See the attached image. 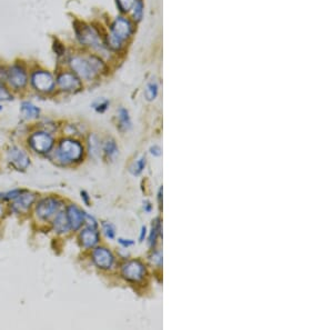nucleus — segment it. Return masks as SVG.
<instances>
[{
  "instance_id": "72a5a7b5",
  "label": "nucleus",
  "mask_w": 333,
  "mask_h": 330,
  "mask_svg": "<svg viewBox=\"0 0 333 330\" xmlns=\"http://www.w3.org/2000/svg\"><path fill=\"white\" fill-rule=\"evenodd\" d=\"M81 198L83 199L84 202H86V205L89 206V197L86 191H81Z\"/></svg>"
},
{
  "instance_id": "e433bc0d",
  "label": "nucleus",
  "mask_w": 333,
  "mask_h": 330,
  "mask_svg": "<svg viewBox=\"0 0 333 330\" xmlns=\"http://www.w3.org/2000/svg\"><path fill=\"white\" fill-rule=\"evenodd\" d=\"M3 109V107H2V106H0V110H2Z\"/></svg>"
},
{
  "instance_id": "20e7f679",
  "label": "nucleus",
  "mask_w": 333,
  "mask_h": 330,
  "mask_svg": "<svg viewBox=\"0 0 333 330\" xmlns=\"http://www.w3.org/2000/svg\"><path fill=\"white\" fill-rule=\"evenodd\" d=\"M76 33L79 41L83 46H88L91 48H101L102 41L100 38L98 30L92 26L81 25V27L76 28Z\"/></svg>"
},
{
  "instance_id": "b1692460",
  "label": "nucleus",
  "mask_w": 333,
  "mask_h": 330,
  "mask_svg": "<svg viewBox=\"0 0 333 330\" xmlns=\"http://www.w3.org/2000/svg\"><path fill=\"white\" fill-rule=\"evenodd\" d=\"M99 141L98 138L92 135L89 137V150H90V155L96 156V153L99 152Z\"/></svg>"
},
{
  "instance_id": "a878e982",
  "label": "nucleus",
  "mask_w": 333,
  "mask_h": 330,
  "mask_svg": "<svg viewBox=\"0 0 333 330\" xmlns=\"http://www.w3.org/2000/svg\"><path fill=\"white\" fill-rule=\"evenodd\" d=\"M102 229L104 231V235L107 236L109 239H114L116 236V229L113 223L110 222H103L102 223Z\"/></svg>"
},
{
  "instance_id": "4be33fe9",
  "label": "nucleus",
  "mask_w": 333,
  "mask_h": 330,
  "mask_svg": "<svg viewBox=\"0 0 333 330\" xmlns=\"http://www.w3.org/2000/svg\"><path fill=\"white\" fill-rule=\"evenodd\" d=\"M145 95H146V98L149 101L155 100L157 98V95H158V85H157V82L152 81L150 84H148Z\"/></svg>"
},
{
  "instance_id": "2f4dec72",
  "label": "nucleus",
  "mask_w": 333,
  "mask_h": 330,
  "mask_svg": "<svg viewBox=\"0 0 333 330\" xmlns=\"http://www.w3.org/2000/svg\"><path fill=\"white\" fill-rule=\"evenodd\" d=\"M152 260H153V262H155L156 264L159 265V266L162 264V257H161V255H160L159 253H156L155 255H153V256H152Z\"/></svg>"
},
{
  "instance_id": "2eb2a0df",
  "label": "nucleus",
  "mask_w": 333,
  "mask_h": 330,
  "mask_svg": "<svg viewBox=\"0 0 333 330\" xmlns=\"http://www.w3.org/2000/svg\"><path fill=\"white\" fill-rule=\"evenodd\" d=\"M79 239L84 248H92L99 242V233L93 228L88 227L81 231Z\"/></svg>"
},
{
  "instance_id": "9b49d317",
  "label": "nucleus",
  "mask_w": 333,
  "mask_h": 330,
  "mask_svg": "<svg viewBox=\"0 0 333 330\" xmlns=\"http://www.w3.org/2000/svg\"><path fill=\"white\" fill-rule=\"evenodd\" d=\"M92 260L100 269H110L114 265V255L104 247H98L93 250Z\"/></svg>"
},
{
  "instance_id": "6e6552de",
  "label": "nucleus",
  "mask_w": 333,
  "mask_h": 330,
  "mask_svg": "<svg viewBox=\"0 0 333 330\" xmlns=\"http://www.w3.org/2000/svg\"><path fill=\"white\" fill-rule=\"evenodd\" d=\"M29 145L36 152L46 153L51 150L54 146V139L47 132L38 131L29 137Z\"/></svg>"
},
{
  "instance_id": "7ed1b4c3",
  "label": "nucleus",
  "mask_w": 333,
  "mask_h": 330,
  "mask_svg": "<svg viewBox=\"0 0 333 330\" xmlns=\"http://www.w3.org/2000/svg\"><path fill=\"white\" fill-rule=\"evenodd\" d=\"M83 156V148L80 142L72 139H63L58 148V157L66 163L77 162L81 160Z\"/></svg>"
},
{
  "instance_id": "cd10ccee",
  "label": "nucleus",
  "mask_w": 333,
  "mask_h": 330,
  "mask_svg": "<svg viewBox=\"0 0 333 330\" xmlns=\"http://www.w3.org/2000/svg\"><path fill=\"white\" fill-rule=\"evenodd\" d=\"M24 193V190H20V189H15L13 191H10V193H7L3 195L2 198L5 200H10V199H16L18 196H20L21 194Z\"/></svg>"
},
{
  "instance_id": "7c9ffc66",
  "label": "nucleus",
  "mask_w": 333,
  "mask_h": 330,
  "mask_svg": "<svg viewBox=\"0 0 333 330\" xmlns=\"http://www.w3.org/2000/svg\"><path fill=\"white\" fill-rule=\"evenodd\" d=\"M119 242L123 244L125 248H128L131 244H134V241L130 240V239H123V238H119Z\"/></svg>"
},
{
  "instance_id": "f3484780",
  "label": "nucleus",
  "mask_w": 333,
  "mask_h": 330,
  "mask_svg": "<svg viewBox=\"0 0 333 330\" xmlns=\"http://www.w3.org/2000/svg\"><path fill=\"white\" fill-rule=\"evenodd\" d=\"M20 110L21 114H23L25 118L27 119H35L40 114V109L37 107V106L29 103V101H24V103L21 104Z\"/></svg>"
},
{
  "instance_id": "412c9836",
  "label": "nucleus",
  "mask_w": 333,
  "mask_h": 330,
  "mask_svg": "<svg viewBox=\"0 0 333 330\" xmlns=\"http://www.w3.org/2000/svg\"><path fill=\"white\" fill-rule=\"evenodd\" d=\"M103 151L105 155H107V157L109 158H114L116 155H117L118 153V147L117 145H116V142L115 140H108L107 142L104 143V146H103Z\"/></svg>"
},
{
  "instance_id": "5701e85b",
  "label": "nucleus",
  "mask_w": 333,
  "mask_h": 330,
  "mask_svg": "<svg viewBox=\"0 0 333 330\" xmlns=\"http://www.w3.org/2000/svg\"><path fill=\"white\" fill-rule=\"evenodd\" d=\"M132 8H134V19L139 21L142 18V14H144V4H142L141 0H136Z\"/></svg>"
},
{
  "instance_id": "c756f323",
  "label": "nucleus",
  "mask_w": 333,
  "mask_h": 330,
  "mask_svg": "<svg viewBox=\"0 0 333 330\" xmlns=\"http://www.w3.org/2000/svg\"><path fill=\"white\" fill-rule=\"evenodd\" d=\"M150 152L152 153L153 156H156V157H159L161 156V153H162V150H161V148L159 146H157L155 145L153 147L150 148Z\"/></svg>"
},
{
  "instance_id": "423d86ee",
  "label": "nucleus",
  "mask_w": 333,
  "mask_h": 330,
  "mask_svg": "<svg viewBox=\"0 0 333 330\" xmlns=\"http://www.w3.org/2000/svg\"><path fill=\"white\" fill-rule=\"evenodd\" d=\"M121 275L124 278L131 283H139L146 276V267L139 260H130L123 265Z\"/></svg>"
},
{
  "instance_id": "393cba45",
  "label": "nucleus",
  "mask_w": 333,
  "mask_h": 330,
  "mask_svg": "<svg viewBox=\"0 0 333 330\" xmlns=\"http://www.w3.org/2000/svg\"><path fill=\"white\" fill-rule=\"evenodd\" d=\"M135 3H136V0H117L118 7L120 8L121 12H124V13L129 12V10L134 7Z\"/></svg>"
},
{
  "instance_id": "c9c22d12",
  "label": "nucleus",
  "mask_w": 333,
  "mask_h": 330,
  "mask_svg": "<svg viewBox=\"0 0 333 330\" xmlns=\"http://www.w3.org/2000/svg\"><path fill=\"white\" fill-rule=\"evenodd\" d=\"M158 199H159V204L161 206V200H162V188H160L159 194H158Z\"/></svg>"
},
{
  "instance_id": "39448f33",
  "label": "nucleus",
  "mask_w": 333,
  "mask_h": 330,
  "mask_svg": "<svg viewBox=\"0 0 333 330\" xmlns=\"http://www.w3.org/2000/svg\"><path fill=\"white\" fill-rule=\"evenodd\" d=\"M31 85L39 93L48 94L51 93L55 88V79L52 74L45 70H37L31 74Z\"/></svg>"
},
{
  "instance_id": "a211bd4d",
  "label": "nucleus",
  "mask_w": 333,
  "mask_h": 330,
  "mask_svg": "<svg viewBox=\"0 0 333 330\" xmlns=\"http://www.w3.org/2000/svg\"><path fill=\"white\" fill-rule=\"evenodd\" d=\"M160 232H161V220H160V218H156V219L152 221V228H151V232L149 236V244L151 248L156 246L157 239H158V236L160 235Z\"/></svg>"
},
{
  "instance_id": "c85d7f7f",
  "label": "nucleus",
  "mask_w": 333,
  "mask_h": 330,
  "mask_svg": "<svg viewBox=\"0 0 333 330\" xmlns=\"http://www.w3.org/2000/svg\"><path fill=\"white\" fill-rule=\"evenodd\" d=\"M108 106H109L108 100H101V101H98V103H94L93 108L96 109L98 113H103V111L108 108Z\"/></svg>"
},
{
  "instance_id": "dca6fc26",
  "label": "nucleus",
  "mask_w": 333,
  "mask_h": 330,
  "mask_svg": "<svg viewBox=\"0 0 333 330\" xmlns=\"http://www.w3.org/2000/svg\"><path fill=\"white\" fill-rule=\"evenodd\" d=\"M54 229L58 233H66L69 231L70 225L65 212H59V214L56 216L54 220Z\"/></svg>"
},
{
  "instance_id": "f257e3e1",
  "label": "nucleus",
  "mask_w": 333,
  "mask_h": 330,
  "mask_svg": "<svg viewBox=\"0 0 333 330\" xmlns=\"http://www.w3.org/2000/svg\"><path fill=\"white\" fill-rule=\"evenodd\" d=\"M70 68L77 76L84 80H91L104 70L103 61L97 56H73L69 60Z\"/></svg>"
},
{
  "instance_id": "f03ea898",
  "label": "nucleus",
  "mask_w": 333,
  "mask_h": 330,
  "mask_svg": "<svg viewBox=\"0 0 333 330\" xmlns=\"http://www.w3.org/2000/svg\"><path fill=\"white\" fill-rule=\"evenodd\" d=\"M132 33V25L128 19L118 17L114 21L111 31L108 36V46L114 50L123 47L124 42L129 38Z\"/></svg>"
},
{
  "instance_id": "9d476101",
  "label": "nucleus",
  "mask_w": 333,
  "mask_h": 330,
  "mask_svg": "<svg viewBox=\"0 0 333 330\" xmlns=\"http://www.w3.org/2000/svg\"><path fill=\"white\" fill-rule=\"evenodd\" d=\"M60 207V201L54 197H48V198L42 199L39 201V204L37 205L36 212L40 219L47 220L49 219L51 216H54L58 211Z\"/></svg>"
},
{
  "instance_id": "bb28decb",
  "label": "nucleus",
  "mask_w": 333,
  "mask_h": 330,
  "mask_svg": "<svg viewBox=\"0 0 333 330\" xmlns=\"http://www.w3.org/2000/svg\"><path fill=\"white\" fill-rule=\"evenodd\" d=\"M13 100V95L10 94L9 90L0 84V101H10Z\"/></svg>"
},
{
  "instance_id": "aec40b11",
  "label": "nucleus",
  "mask_w": 333,
  "mask_h": 330,
  "mask_svg": "<svg viewBox=\"0 0 333 330\" xmlns=\"http://www.w3.org/2000/svg\"><path fill=\"white\" fill-rule=\"evenodd\" d=\"M146 163H147V159L145 156H141L138 160L136 162H134V164L130 167V173L134 175V176H139L142 172H144V169L146 167Z\"/></svg>"
},
{
  "instance_id": "473e14b6",
  "label": "nucleus",
  "mask_w": 333,
  "mask_h": 330,
  "mask_svg": "<svg viewBox=\"0 0 333 330\" xmlns=\"http://www.w3.org/2000/svg\"><path fill=\"white\" fill-rule=\"evenodd\" d=\"M147 236V228L146 226H144L141 228V232H140V237H139V240L140 241H144L145 240V238Z\"/></svg>"
},
{
  "instance_id": "ddd939ff",
  "label": "nucleus",
  "mask_w": 333,
  "mask_h": 330,
  "mask_svg": "<svg viewBox=\"0 0 333 330\" xmlns=\"http://www.w3.org/2000/svg\"><path fill=\"white\" fill-rule=\"evenodd\" d=\"M66 215L68 218V221H69L70 229L72 230L80 229V227L86 222V220H84V218H86V212L82 211L76 205L68 206Z\"/></svg>"
},
{
  "instance_id": "0eeeda50",
  "label": "nucleus",
  "mask_w": 333,
  "mask_h": 330,
  "mask_svg": "<svg viewBox=\"0 0 333 330\" xmlns=\"http://www.w3.org/2000/svg\"><path fill=\"white\" fill-rule=\"evenodd\" d=\"M57 84L62 92L77 93L82 88V84L75 72L63 71L57 77Z\"/></svg>"
},
{
  "instance_id": "1a4fd4ad",
  "label": "nucleus",
  "mask_w": 333,
  "mask_h": 330,
  "mask_svg": "<svg viewBox=\"0 0 333 330\" xmlns=\"http://www.w3.org/2000/svg\"><path fill=\"white\" fill-rule=\"evenodd\" d=\"M9 85L14 89H23L28 82V74L26 69L20 65H14L7 70V77Z\"/></svg>"
},
{
  "instance_id": "6ab92c4d",
  "label": "nucleus",
  "mask_w": 333,
  "mask_h": 330,
  "mask_svg": "<svg viewBox=\"0 0 333 330\" xmlns=\"http://www.w3.org/2000/svg\"><path fill=\"white\" fill-rule=\"evenodd\" d=\"M119 127L120 129L123 131H126L130 129L131 127V120H130V117H129V113L128 110L125 109V108H121L119 110Z\"/></svg>"
},
{
  "instance_id": "4468645a",
  "label": "nucleus",
  "mask_w": 333,
  "mask_h": 330,
  "mask_svg": "<svg viewBox=\"0 0 333 330\" xmlns=\"http://www.w3.org/2000/svg\"><path fill=\"white\" fill-rule=\"evenodd\" d=\"M35 200H36L35 194L26 193V191H24L23 194L15 199V202L13 204V210L18 212V214H25V212L28 211L31 205L35 202Z\"/></svg>"
},
{
  "instance_id": "f704fd0d",
  "label": "nucleus",
  "mask_w": 333,
  "mask_h": 330,
  "mask_svg": "<svg viewBox=\"0 0 333 330\" xmlns=\"http://www.w3.org/2000/svg\"><path fill=\"white\" fill-rule=\"evenodd\" d=\"M144 208H145V210H146L147 212H150V211H151L152 206H151V204H150L149 201H147V202H146V205H145Z\"/></svg>"
},
{
  "instance_id": "f8f14e48",
  "label": "nucleus",
  "mask_w": 333,
  "mask_h": 330,
  "mask_svg": "<svg viewBox=\"0 0 333 330\" xmlns=\"http://www.w3.org/2000/svg\"><path fill=\"white\" fill-rule=\"evenodd\" d=\"M8 161L17 170H26L30 164L27 153L17 147H14L8 151Z\"/></svg>"
}]
</instances>
